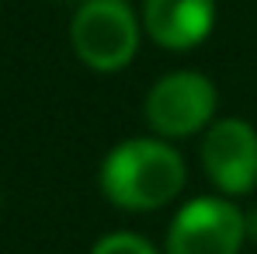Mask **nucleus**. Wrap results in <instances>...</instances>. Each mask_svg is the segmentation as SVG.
Returning <instances> with one entry per match:
<instances>
[{"mask_svg":"<svg viewBox=\"0 0 257 254\" xmlns=\"http://www.w3.org/2000/svg\"><path fill=\"white\" fill-rule=\"evenodd\" d=\"M101 188L118 209H160L184 188V160L164 139H125L104 157Z\"/></svg>","mask_w":257,"mask_h":254,"instance_id":"1","label":"nucleus"},{"mask_svg":"<svg viewBox=\"0 0 257 254\" xmlns=\"http://www.w3.org/2000/svg\"><path fill=\"white\" fill-rule=\"evenodd\" d=\"M70 39L90 70L115 73L132 63L139 49V18L125 0H84L73 14Z\"/></svg>","mask_w":257,"mask_h":254,"instance_id":"2","label":"nucleus"},{"mask_svg":"<svg viewBox=\"0 0 257 254\" xmlns=\"http://www.w3.org/2000/svg\"><path fill=\"white\" fill-rule=\"evenodd\" d=\"M143 112H146L150 129L167 139L195 136L215 115V87L209 77L195 70H177L150 87Z\"/></svg>","mask_w":257,"mask_h":254,"instance_id":"3","label":"nucleus"},{"mask_svg":"<svg viewBox=\"0 0 257 254\" xmlns=\"http://www.w3.org/2000/svg\"><path fill=\"white\" fill-rule=\"evenodd\" d=\"M247 237L243 212L226 199H191L174 216L167 254H240Z\"/></svg>","mask_w":257,"mask_h":254,"instance_id":"4","label":"nucleus"},{"mask_svg":"<svg viewBox=\"0 0 257 254\" xmlns=\"http://www.w3.org/2000/svg\"><path fill=\"white\" fill-rule=\"evenodd\" d=\"M202 167L219 192L243 195L257 185V132L243 119H219L202 139Z\"/></svg>","mask_w":257,"mask_h":254,"instance_id":"5","label":"nucleus"},{"mask_svg":"<svg viewBox=\"0 0 257 254\" xmlns=\"http://www.w3.org/2000/svg\"><path fill=\"white\" fill-rule=\"evenodd\" d=\"M143 28L164 49H191L212 32V0H146Z\"/></svg>","mask_w":257,"mask_h":254,"instance_id":"6","label":"nucleus"},{"mask_svg":"<svg viewBox=\"0 0 257 254\" xmlns=\"http://www.w3.org/2000/svg\"><path fill=\"white\" fill-rule=\"evenodd\" d=\"M90 254H157V251L136 233H108L94 244Z\"/></svg>","mask_w":257,"mask_h":254,"instance_id":"7","label":"nucleus"},{"mask_svg":"<svg viewBox=\"0 0 257 254\" xmlns=\"http://www.w3.org/2000/svg\"><path fill=\"white\" fill-rule=\"evenodd\" d=\"M243 223H247V237H250V240L257 244V206L247 212V216H243Z\"/></svg>","mask_w":257,"mask_h":254,"instance_id":"8","label":"nucleus"}]
</instances>
